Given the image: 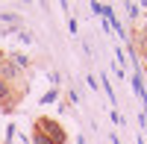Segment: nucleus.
Segmentation results:
<instances>
[{"instance_id":"nucleus-1","label":"nucleus","mask_w":147,"mask_h":144,"mask_svg":"<svg viewBox=\"0 0 147 144\" xmlns=\"http://www.w3.org/2000/svg\"><path fill=\"white\" fill-rule=\"evenodd\" d=\"M38 129H41V135H50L53 144H62V133H59V127L53 121H38Z\"/></svg>"}]
</instances>
